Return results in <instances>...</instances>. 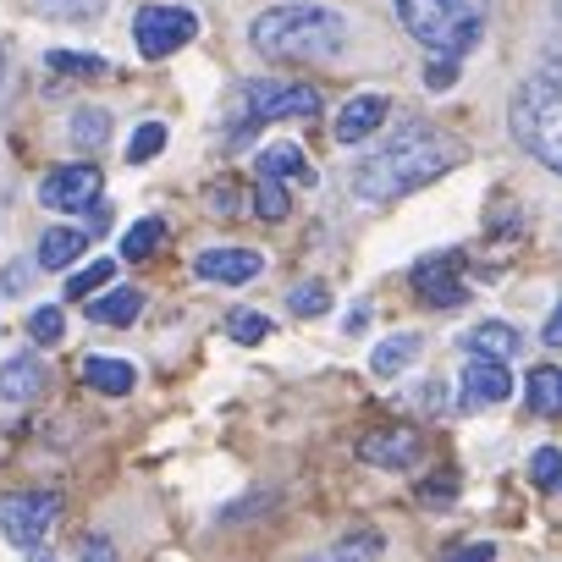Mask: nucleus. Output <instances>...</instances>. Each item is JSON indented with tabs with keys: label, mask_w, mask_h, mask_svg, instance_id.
Instances as JSON below:
<instances>
[{
	"label": "nucleus",
	"mask_w": 562,
	"mask_h": 562,
	"mask_svg": "<svg viewBox=\"0 0 562 562\" xmlns=\"http://www.w3.org/2000/svg\"><path fill=\"white\" fill-rule=\"evenodd\" d=\"M458 160H463V144L458 138H447L430 122H403V127H392V138L375 155H364L353 166V193L364 204H392V199L419 193L425 182L447 177Z\"/></svg>",
	"instance_id": "obj_1"
},
{
	"label": "nucleus",
	"mask_w": 562,
	"mask_h": 562,
	"mask_svg": "<svg viewBox=\"0 0 562 562\" xmlns=\"http://www.w3.org/2000/svg\"><path fill=\"white\" fill-rule=\"evenodd\" d=\"M248 40L265 61H331L348 45V23L321 0H288V7L259 12Z\"/></svg>",
	"instance_id": "obj_2"
},
{
	"label": "nucleus",
	"mask_w": 562,
	"mask_h": 562,
	"mask_svg": "<svg viewBox=\"0 0 562 562\" xmlns=\"http://www.w3.org/2000/svg\"><path fill=\"white\" fill-rule=\"evenodd\" d=\"M403 29L430 50V56H452L463 61L480 40H485V12L491 0H392Z\"/></svg>",
	"instance_id": "obj_3"
},
{
	"label": "nucleus",
	"mask_w": 562,
	"mask_h": 562,
	"mask_svg": "<svg viewBox=\"0 0 562 562\" xmlns=\"http://www.w3.org/2000/svg\"><path fill=\"white\" fill-rule=\"evenodd\" d=\"M513 138L546 166L562 177V83L557 78H529L518 94H513V116H507Z\"/></svg>",
	"instance_id": "obj_4"
},
{
	"label": "nucleus",
	"mask_w": 562,
	"mask_h": 562,
	"mask_svg": "<svg viewBox=\"0 0 562 562\" xmlns=\"http://www.w3.org/2000/svg\"><path fill=\"white\" fill-rule=\"evenodd\" d=\"M243 105H248V127L254 122H310V116H321V89L259 78V83L243 89Z\"/></svg>",
	"instance_id": "obj_5"
},
{
	"label": "nucleus",
	"mask_w": 562,
	"mask_h": 562,
	"mask_svg": "<svg viewBox=\"0 0 562 562\" xmlns=\"http://www.w3.org/2000/svg\"><path fill=\"white\" fill-rule=\"evenodd\" d=\"M56 513H61V496H56V491L7 496V502H0V535H7L18 551H40L45 535L56 529Z\"/></svg>",
	"instance_id": "obj_6"
},
{
	"label": "nucleus",
	"mask_w": 562,
	"mask_h": 562,
	"mask_svg": "<svg viewBox=\"0 0 562 562\" xmlns=\"http://www.w3.org/2000/svg\"><path fill=\"white\" fill-rule=\"evenodd\" d=\"M193 34H199V18H193L188 7H144V12L133 18L138 56H149V61L177 56L182 45H193Z\"/></svg>",
	"instance_id": "obj_7"
},
{
	"label": "nucleus",
	"mask_w": 562,
	"mask_h": 562,
	"mask_svg": "<svg viewBox=\"0 0 562 562\" xmlns=\"http://www.w3.org/2000/svg\"><path fill=\"white\" fill-rule=\"evenodd\" d=\"M100 188H105L100 166L78 160V166H61V171H50V177L40 182V204H45V210H61V215H83V210L100 204Z\"/></svg>",
	"instance_id": "obj_8"
},
{
	"label": "nucleus",
	"mask_w": 562,
	"mask_h": 562,
	"mask_svg": "<svg viewBox=\"0 0 562 562\" xmlns=\"http://www.w3.org/2000/svg\"><path fill=\"white\" fill-rule=\"evenodd\" d=\"M458 265H463V259H458V248H436V254H425V259L414 265V288H419V299H425V304L452 310V304H463V299H469Z\"/></svg>",
	"instance_id": "obj_9"
},
{
	"label": "nucleus",
	"mask_w": 562,
	"mask_h": 562,
	"mask_svg": "<svg viewBox=\"0 0 562 562\" xmlns=\"http://www.w3.org/2000/svg\"><path fill=\"white\" fill-rule=\"evenodd\" d=\"M419 458H425V436L414 425H386L359 441V463L370 469H414Z\"/></svg>",
	"instance_id": "obj_10"
},
{
	"label": "nucleus",
	"mask_w": 562,
	"mask_h": 562,
	"mask_svg": "<svg viewBox=\"0 0 562 562\" xmlns=\"http://www.w3.org/2000/svg\"><path fill=\"white\" fill-rule=\"evenodd\" d=\"M513 397V375L507 364L496 359H463V375H458V408H485V403H502Z\"/></svg>",
	"instance_id": "obj_11"
},
{
	"label": "nucleus",
	"mask_w": 562,
	"mask_h": 562,
	"mask_svg": "<svg viewBox=\"0 0 562 562\" xmlns=\"http://www.w3.org/2000/svg\"><path fill=\"white\" fill-rule=\"evenodd\" d=\"M193 270L204 281H221V288H243V281H254L265 270V254H254V248H204L193 259Z\"/></svg>",
	"instance_id": "obj_12"
},
{
	"label": "nucleus",
	"mask_w": 562,
	"mask_h": 562,
	"mask_svg": "<svg viewBox=\"0 0 562 562\" xmlns=\"http://www.w3.org/2000/svg\"><path fill=\"white\" fill-rule=\"evenodd\" d=\"M386 116H392L386 94H353V100L337 111L331 138H337V144H364L370 133H381V122H386Z\"/></svg>",
	"instance_id": "obj_13"
},
{
	"label": "nucleus",
	"mask_w": 562,
	"mask_h": 562,
	"mask_svg": "<svg viewBox=\"0 0 562 562\" xmlns=\"http://www.w3.org/2000/svg\"><path fill=\"white\" fill-rule=\"evenodd\" d=\"M518 348H524V337H518L513 326H502V321H485V326L463 331V359H496V364H513Z\"/></svg>",
	"instance_id": "obj_14"
},
{
	"label": "nucleus",
	"mask_w": 562,
	"mask_h": 562,
	"mask_svg": "<svg viewBox=\"0 0 562 562\" xmlns=\"http://www.w3.org/2000/svg\"><path fill=\"white\" fill-rule=\"evenodd\" d=\"M83 248H89V237H83L78 226H50V232L40 237V254H34V265H40V270H72Z\"/></svg>",
	"instance_id": "obj_15"
},
{
	"label": "nucleus",
	"mask_w": 562,
	"mask_h": 562,
	"mask_svg": "<svg viewBox=\"0 0 562 562\" xmlns=\"http://www.w3.org/2000/svg\"><path fill=\"white\" fill-rule=\"evenodd\" d=\"M259 177H276V182H299V188H310L315 182V166L304 160V149L299 144H270L265 155H259Z\"/></svg>",
	"instance_id": "obj_16"
},
{
	"label": "nucleus",
	"mask_w": 562,
	"mask_h": 562,
	"mask_svg": "<svg viewBox=\"0 0 562 562\" xmlns=\"http://www.w3.org/2000/svg\"><path fill=\"white\" fill-rule=\"evenodd\" d=\"M45 392V364L40 359H12L7 370H0V397H7V403H34Z\"/></svg>",
	"instance_id": "obj_17"
},
{
	"label": "nucleus",
	"mask_w": 562,
	"mask_h": 562,
	"mask_svg": "<svg viewBox=\"0 0 562 562\" xmlns=\"http://www.w3.org/2000/svg\"><path fill=\"white\" fill-rule=\"evenodd\" d=\"M138 310H144V293H138V288H111L105 299L89 304V321H94V326H133Z\"/></svg>",
	"instance_id": "obj_18"
},
{
	"label": "nucleus",
	"mask_w": 562,
	"mask_h": 562,
	"mask_svg": "<svg viewBox=\"0 0 562 562\" xmlns=\"http://www.w3.org/2000/svg\"><path fill=\"white\" fill-rule=\"evenodd\" d=\"M83 381H89L94 392H111V397H127V392H133V381H138V370H133L127 359H105V353H94V359L83 364Z\"/></svg>",
	"instance_id": "obj_19"
},
{
	"label": "nucleus",
	"mask_w": 562,
	"mask_h": 562,
	"mask_svg": "<svg viewBox=\"0 0 562 562\" xmlns=\"http://www.w3.org/2000/svg\"><path fill=\"white\" fill-rule=\"evenodd\" d=\"M381 551H386L381 529H353V535H342L331 551H315V557H304V562H375Z\"/></svg>",
	"instance_id": "obj_20"
},
{
	"label": "nucleus",
	"mask_w": 562,
	"mask_h": 562,
	"mask_svg": "<svg viewBox=\"0 0 562 562\" xmlns=\"http://www.w3.org/2000/svg\"><path fill=\"white\" fill-rule=\"evenodd\" d=\"M425 342L414 337V331H397V337H386L375 353H370V370L381 375V381H392V375H403L408 364H414V353H419Z\"/></svg>",
	"instance_id": "obj_21"
},
{
	"label": "nucleus",
	"mask_w": 562,
	"mask_h": 562,
	"mask_svg": "<svg viewBox=\"0 0 562 562\" xmlns=\"http://www.w3.org/2000/svg\"><path fill=\"white\" fill-rule=\"evenodd\" d=\"M524 397H529L535 414L557 419V414H562V370H557V364H540V370L524 381Z\"/></svg>",
	"instance_id": "obj_22"
},
{
	"label": "nucleus",
	"mask_w": 562,
	"mask_h": 562,
	"mask_svg": "<svg viewBox=\"0 0 562 562\" xmlns=\"http://www.w3.org/2000/svg\"><path fill=\"white\" fill-rule=\"evenodd\" d=\"M45 67L50 72H67V78H100V72H111V61L105 56H89V50H50Z\"/></svg>",
	"instance_id": "obj_23"
},
{
	"label": "nucleus",
	"mask_w": 562,
	"mask_h": 562,
	"mask_svg": "<svg viewBox=\"0 0 562 562\" xmlns=\"http://www.w3.org/2000/svg\"><path fill=\"white\" fill-rule=\"evenodd\" d=\"M160 243H166V221H160V215H149V221L127 226V237H122V259H149Z\"/></svg>",
	"instance_id": "obj_24"
},
{
	"label": "nucleus",
	"mask_w": 562,
	"mask_h": 562,
	"mask_svg": "<svg viewBox=\"0 0 562 562\" xmlns=\"http://www.w3.org/2000/svg\"><path fill=\"white\" fill-rule=\"evenodd\" d=\"M288 310H293L299 321H321V315L331 310L326 281H304V288H293V293H288Z\"/></svg>",
	"instance_id": "obj_25"
},
{
	"label": "nucleus",
	"mask_w": 562,
	"mask_h": 562,
	"mask_svg": "<svg viewBox=\"0 0 562 562\" xmlns=\"http://www.w3.org/2000/svg\"><path fill=\"white\" fill-rule=\"evenodd\" d=\"M111 281H116V259H94V265H83L78 276H67V293H72V299H89V293L111 288Z\"/></svg>",
	"instance_id": "obj_26"
},
{
	"label": "nucleus",
	"mask_w": 562,
	"mask_h": 562,
	"mask_svg": "<svg viewBox=\"0 0 562 562\" xmlns=\"http://www.w3.org/2000/svg\"><path fill=\"white\" fill-rule=\"evenodd\" d=\"M254 210H259L265 221H288L293 199H288V188H281L276 177H259V182H254Z\"/></svg>",
	"instance_id": "obj_27"
},
{
	"label": "nucleus",
	"mask_w": 562,
	"mask_h": 562,
	"mask_svg": "<svg viewBox=\"0 0 562 562\" xmlns=\"http://www.w3.org/2000/svg\"><path fill=\"white\" fill-rule=\"evenodd\" d=\"M105 138H111V116H105L100 105H83V111L72 116V144L94 149V144H105Z\"/></svg>",
	"instance_id": "obj_28"
},
{
	"label": "nucleus",
	"mask_w": 562,
	"mask_h": 562,
	"mask_svg": "<svg viewBox=\"0 0 562 562\" xmlns=\"http://www.w3.org/2000/svg\"><path fill=\"white\" fill-rule=\"evenodd\" d=\"M226 337L243 342V348H254V342L270 337V321H265L259 310H232V315H226Z\"/></svg>",
	"instance_id": "obj_29"
},
{
	"label": "nucleus",
	"mask_w": 562,
	"mask_h": 562,
	"mask_svg": "<svg viewBox=\"0 0 562 562\" xmlns=\"http://www.w3.org/2000/svg\"><path fill=\"white\" fill-rule=\"evenodd\" d=\"M529 480L540 491H562V452L557 447H535L529 452Z\"/></svg>",
	"instance_id": "obj_30"
},
{
	"label": "nucleus",
	"mask_w": 562,
	"mask_h": 562,
	"mask_svg": "<svg viewBox=\"0 0 562 562\" xmlns=\"http://www.w3.org/2000/svg\"><path fill=\"white\" fill-rule=\"evenodd\" d=\"M29 331H34V342H40V348H56V342L67 337V321H61V310H56V304H45V310H34Z\"/></svg>",
	"instance_id": "obj_31"
},
{
	"label": "nucleus",
	"mask_w": 562,
	"mask_h": 562,
	"mask_svg": "<svg viewBox=\"0 0 562 562\" xmlns=\"http://www.w3.org/2000/svg\"><path fill=\"white\" fill-rule=\"evenodd\" d=\"M166 149V127L160 122H144L138 133H133V144H127V160H155Z\"/></svg>",
	"instance_id": "obj_32"
},
{
	"label": "nucleus",
	"mask_w": 562,
	"mask_h": 562,
	"mask_svg": "<svg viewBox=\"0 0 562 562\" xmlns=\"http://www.w3.org/2000/svg\"><path fill=\"white\" fill-rule=\"evenodd\" d=\"M45 7L56 12V18H67V23H89V18H100L111 0H45Z\"/></svg>",
	"instance_id": "obj_33"
},
{
	"label": "nucleus",
	"mask_w": 562,
	"mask_h": 562,
	"mask_svg": "<svg viewBox=\"0 0 562 562\" xmlns=\"http://www.w3.org/2000/svg\"><path fill=\"white\" fill-rule=\"evenodd\" d=\"M34 270H40V265H29V259H12L7 270H0V293H7V299H23V288L34 281Z\"/></svg>",
	"instance_id": "obj_34"
},
{
	"label": "nucleus",
	"mask_w": 562,
	"mask_h": 562,
	"mask_svg": "<svg viewBox=\"0 0 562 562\" xmlns=\"http://www.w3.org/2000/svg\"><path fill=\"white\" fill-rule=\"evenodd\" d=\"M419 78H425V89H452L458 83V61L452 56H430Z\"/></svg>",
	"instance_id": "obj_35"
},
{
	"label": "nucleus",
	"mask_w": 562,
	"mask_h": 562,
	"mask_svg": "<svg viewBox=\"0 0 562 562\" xmlns=\"http://www.w3.org/2000/svg\"><path fill=\"white\" fill-rule=\"evenodd\" d=\"M78 562H116V540L111 535H89L78 546Z\"/></svg>",
	"instance_id": "obj_36"
},
{
	"label": "nucleus",
	"mask_w": 562,
	"mask_h": 562,
	"mask_svg": "<svg viewBox=\"0 0 562 562\" xmlns=\"http://www.w3.org/2000/svg\"><path fill=\"white\" fill-rule=\"evenodd\" d=\"M204 199H210V210H215V215H237V188H232V182H210V193H204Z\"/></svg>",
	"instance_id": "obj_37"
},
{
	"label": "nucleus",
	"mask_w": 562,
	"mask_h": 562,
	"mask_svg": "<svg viewBox=\"0 0 562 562\" xmlns=\"http://www.w3.org/2000/svg\"><path fill=\"white\" fill-rule=\"evenodd\" d=\"M491 557H496L491 540H474V546H458V551H452V562H491Z\"/></svg>",
	"instance_id": "obj_38"
},
{
	"label": "nucleus",
	"mask_w": 562,
	"mask_h": 562,
	"mask_svg": "<svg viewBox=\"0 0 562 562\" xmlns=\"http://www.w3.org/2000/svg\"><path fill=\"white\" fill-rule=\"evenodd\" d=\"M540 342H546V348H562V304L551 310V321H546V331H540Z\"/></svg>",
	"instance_id": "obj_39"
},
{
	"label": "nucleus",
	"mask_w": 562,
	"mask_h": 562,
	"mask_svg": "<svg viewBox=\"0 0 562 562\" xmlns=\"http://www.w3.org/2000/svg\"><path fill=\"white\" fill-rule=\"evenodd\" d=\"M414 403H419V408H441V386H436V381L414 386Z\"/></svg>",
	"instance_id": "obj_40"
},
{
	"label": "nucleus",
	"mask_w": 562,
	"mask_h": 562,
	"mask_svg": "<svg viewBox=\"0 0 562 562\" xmlns=\"http://www.w3.org/2000/svg\"><path fill=\"white\" fill-rule=\"evenodd\" d=\"M452 485H458V480H452V474H441V480H430V485H425V496H430V502H447V496H452Z\"/></svg>",
	"instance_id": "obj_41"
},
{
	"label": "nucleus",
	"mask_w": 562,
	"mask_h": 562,
	"mask_svg": "<svg viewBox=\"0 0 562 562\" xmlns=\"http://www.w3.org/2000/svg\"><path fill=\"white\" fill-rule=\"evenodd\" d=\"M0 83H7V45H0Z\"/></svg>",
	"instance_id": "obj_42"
},
{
	"label": "nucleus",
	"mask_w": 562,
	"mask_h": 562,
	"mask_svg": "<svg viewBox=\"0 0 562 562\" xmlns=\"http://www.w3.org/2000/svg\"><path fill=\"white\" fill-rule=\"evenodd\" d=\"M29 562H56V557H45V551H34V557H29Z\"/></svg>",
	"instance_id": "obj_43"
},
{
	"label": "nucleus",
	"mask_w": 562,
	"mask_h": 562,
	"mask_svg": "<svg viewBox=\"0 0 562 562\" xmlns=\"http://www.w3.org/2000/svg\"><path fill=\"white\" fill-rule=\"evenodd\" d=\"M557 18H562V7H557Z\"/></svg>",
	"instance_id": "obj_44"
}]
</instances>
